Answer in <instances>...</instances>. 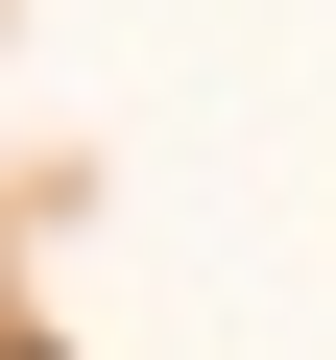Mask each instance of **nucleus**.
Instances as JSON below:
<instances>
[{
	"mask_svg": "<svg viewBox=\"0 0 336 360\" xmlns=\"http://www.w3.org/2000/svg\"><path fill=\"white\" fill-rule=\"evenodd\" d=\"M0 360H49V336H0Z\"/></svg>",
	"mask_w": 336,
	"mask_h": 360,
	"instance_id": "f257e3e1",
	"label": "nucleus"
}]
</instances>
